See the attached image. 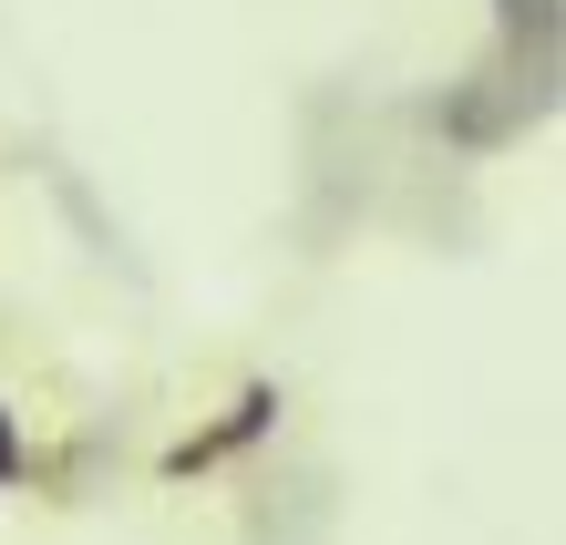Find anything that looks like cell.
<instances>
[{"instance_id":"obj_1","label":"cell","mask_w":566,"mask_h":545,"mask_svg":"<svg viewBox=\"0 0 566 545\" xmlns=\"http://www.w3.org/2000/svg\"><path fill=\"white\" fill-rule=\"evenodd\" d=\"M269 422H279V391H269V381H258V391H248V401H238V412H227V422H217L207 442H176V463H165V473H207L217 453H238V442H258V432H269Z\"/></svg>"},{"instance_id":"obj_2","label":"cell","mask_w":566,"mask_h":545,"mask_svg":"<svg viewBox=\"0 0 566 545\" xmlns=\"http://www.w3.org/2000/svg\"><path fill=\"white\" fill-rule=\"evenodd\" d=\"M11 473H21V453H11V422H0V484H11Z\"/></svg>"}]
</instances>
